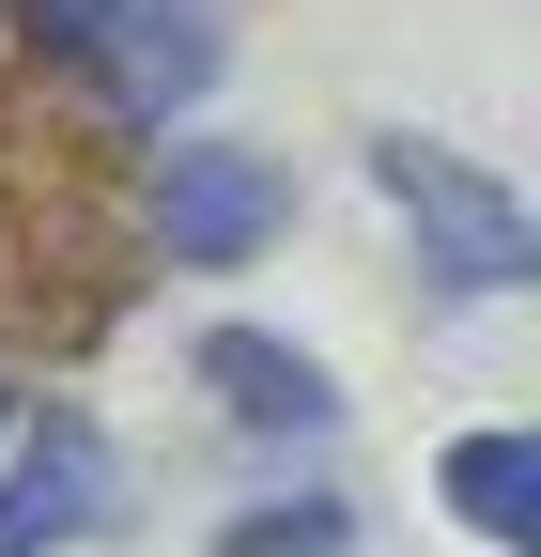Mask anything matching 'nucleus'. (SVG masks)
Segmentation results:
<instances>
[{
  "mask_svg": "<svg viewBox=\"0 0 541 557\" xmlns=\"http://www.w3.org/2000/svg\"><path fill=\"white\" fill-rule=\"evenodd\" d=\"M372 186H387V218L418 233V278H433V295H526V278H541V218L464 156V139L387 124L372 139Z\"/></svg>",
  "mask_w": 541,
  "mask_h": 557,
  "instance_id": "f257e3e1",
  "label": "nucleus"
},
{
  "mask_svg": "<svg viewBox=\"0 0 541 557\" xmlns=\"http://www.w3.org/2000/svg\"><path fill=\"white\" fill-rule=\"evenodd\" d=\"M32 47L78 62L109 124H171V109L217 94V62H232L201 0H32Z\"/></svg>",
  "mask_w": 541,
  "mask_h": 557,
  "instance_id": "f03ea898",
  "label": "nucleus"
},
{
  "mask_svg": "<svg viewBox=\"0 0 541 557\" xmlns=\"http://www.w3.org/2000/svg\"><path fill=\"white\" fill-rule=\"evenodd\" d=\"M140 233L171 263H263L294 233V171L248 139H171V156H140Z\"/></svg>",
  "mask_w": 541,
  "mask_h": 557,
  "instance_id": "7ed1b4c3",
  "label": "nucleus"
},
{
  "mask_svg": "<svg viewBox=\"0 0 541 557\" xmlns=\"http://www.w3.org/2000/svg\"><path fill=\"white\" fill-rule=\"evenodd\" d=\"M109 511H124V465H109V434H93L78 403H47L32 434H16V465H0V557L109 542Z\"/></svg>",
  "mask_w": 541,
  "mask_h": 557,
  "instance_id": "20e7f679",
  "label": "nucleus"
},
{
  "mask_svg": "<svg viewBox=\"0 0 541 557\" xmlns=\"http://www.w3.org/2000/svg\"><path fill=\"white\" fill-rule=\"evenodd\" d=\"M186 387L217 403L232 434H263V449L341 434V372H325V357H294L279 325H201V341H186Z\"/></svg>",
  "mask_w": 541,
  "mask_h": 557,
  "instance_id": "39448f33",
  "label": "nucleus"
},
{
  "mask_svg": "<svg viewBox=\"0 0 541 557\" xmlns=\"http://www.w3.org/2000/svg\"><path fill=\"white\" fill-rule=\"evenodd\" d=\"M433 496H449V527H464V542L541 557V434H449Z\"/></svg>",
  "mask_w": 541,
  "mask_h": 557,
  "instance_id": "423d86ee",
  "label": "nucleus"
},
{
  "mask_svg": "<svg viewBox=\"0 0 541 557\" xmlns=\"http://www.w3.org/2000/svg\"><path fill=\"white\" fill-rule=\"evenodd\" d=\"M217 557H356V496H263L217 527Z\"/></svg>",
  "mask_w": 541,
  "mask_h": 557,
  "instance_id": "0eeeda50",
  "label": "nucleus"
}]
</instances>
